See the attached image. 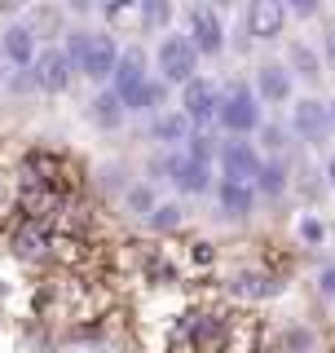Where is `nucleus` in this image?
Masks as SVG:
<instances>
[{
    "instance_id": "6e6552de",
    "label": "nucleus",
    "mask_w": 335,
    "mask_h": 353,
    "mask_svg": "<svg viewBox=\"0 0 335 353\" xmlns=\"http://www.w3.org/2000/svg\"><path fill=\"white\" fill-rule=\"evenodd\" d=\"M221 93H225V88H216V80H207V75L190 80V84L181 88V115H185L194 128H203V124H216Z\"/></svg>"
},
{
    "instance_id": "20e7f679",
    "label": "nucleus",
    "mask_w": 335,
    "mask_h": 353,
    "mask_svg": "<svg viewBox=\"0 0 335 353\" xmlns=\"http://www.w3.org/2000/svg\"><path fill=\"white\" fill-rule=\"evenodd\" d=\"M0 53H5V66L14 71V84L22 75L31 80V66L40 58V31L31 27V22H9V27L0 31Z\"/></svg>"
},
{
    "instance_id": "1a4fd4ad",
    "label": "nucleus",
    "mask_w": 335,
    "mask_h": 353,
    "mask_svg": "<svg viewBox=\"0 0 335 353\" xmlns=\"http://www.w3.org/2000/svg\"><path fill=\"white\" fill-rule=\"evenodd\" d=\"M71 75H75V62H71V53H66V44L40 49L36 66H31V84H36L40 93H62V88L71 84Z\"/></svg>"
},
{
    "instance_id": "aec40b11",
    "label": "nucleus",
    "mask_w": 335,
    "mask_h": 353,
    "mask_svg": "<svg viewBox=\"0 0 335 353\" xmlns=\"http://www.w3.org/2000/svg\"><path fill=\"white\" fill-rule=\"evenodd\" d=\"M216 150H221V141L216 137H207V132H190V141H185V159H199V163H216Z\"/></svg>"
},
{
    "instance_id": "7c9ffc66",
    "label": "nucleus",
    "mask_w": 335,
    "mask_h": 353,
    "mask_svg": "<svg viewBox=\"0 0 335 353\" xmlns=\"http://www.w3.org/2000/svg\"><path fill=\"white\" fill-rule=\"evenodd\" d=\"M327 106H331V119H335V97H331V102H327Z\"/></svg>"
},
{
    "instance_id": "4be33fe9",
    "label": "nucleus",
    "mask_w": 335,
    "mask_h": 353,
    "mask_svg": "<svg viewBox=\"0 0 335 353\" xmlns=\"http://www.w3.org/2000/svg\"><path fill=\"white\" fill-rule=\"evenodd\" d=\"M150 230H176L181 225V203H154V212L146 216Z\"/></svg>"
},
{
    "instance_id": "2eb2a0df",
    "label": "nucleus",
    "mask_w": 335,
    "mask_h": 353,
    "mask_svg": "<svg viewBox=\"0 0 335 353\" xmlns=\"http://www.w3.org/2000/svg\"><path fill=\"white\" fill-rule=\"evenodd\" d=\"M88 119H93L97 128H119L128 119V106L119 102L115 88H102V93H93V102H88Z\"/></svg>"
},
{
    "instance_id": "f257e3e1",
    "label": "nucleus",
    "mask_w": 335,
    "mask_h": 353,
    "mask_svg": "<svg viewBox=\"0 0 335 353\" xmlns=\"http://www.w3.org/2000/svg\"><path fill=\"white\" fill-rule=\"evenodd\" d=\"M66 53H71V62H75V75H84V80H110L124 49L115 44L110 31H71Z\"/></svg>"
},
{
    "instance_id": "423d86ee",
    "label": "nucleus",
    "mask_w": 335,
    "mask_h": 353,
    "mask_svg": "<svg viewBox=\"0 0 335 353\" xmlns=\"http://www.w3.org/2000/svg\"><path fill=\"white\" fill-rule=\"evenodd\" d=\"M216 163H221V176L225 181H243V185H256V176L265 168V154L243 137H225L216 150Z\"/></svg>"
},
{
    "instance_id": "a878e982",
    "label": "nucleus",
    "mask_w": 335,
    "mask_h": 353,
    "mask_svg": "<svg viewBox=\"0 0 335 353\" xmlns=\"http://www.w3.org/2000/svg\"><path fill=\"white\" fill-rule=\"evenodd\" d=\"M283 137H287V132H283V128H278V124H265V128H261V141H265V150H270V154H274V159H278V150H283V146H287V141H283Z\"/></svg>"
},
{
    "instance_id": "39448f33",
    "label": "nucleus",
    "mask_w": 335,
    "mask_h": 353,
    "mask_svg": "<svg viewBox=\"0 0 335 353\" xmlns=\"http://www.w3.org/2000/svg\"><path fill=\"white\" fill-rule=\"evenodd\" d=\"M185 36L199 49V58H216L225 49V18L212 5H190L185 9Z\"/></svg>"
},
{
    "instance_id": "c756f323",
    "label": "nucleus",
    "mask_w": 335,
    "mask_h": 353,
    "mask_svg": "<svg viewBox=\"0 0 335 353\" xmlns=\"http://www.w3.org/2000/svg\"><path fill=\"white\" fill-rule=\"evenodd\" d=\"M327 181L335 185V150H331V159H327Z\"/></svg>"
},
{
    "instance_id": "412c9836",
    "label": "nucleus",
    "mask_w": 335,
    "mask_h": 353,
    "mask_svg": "<svg viewBox=\"0 0 335 353\" xmlns=\"http://www.w3.org/2000/svg\"><path fill=\"white\" fill-rule=\"evenodd\" d=\"M137 18H141V27H146V31H159V36H163V27L172 22V5H159V0H150V5L137 9Z\"/></svg>"
},
{
    "instance_id": "6ab92c4d",
    "label": "nucleus",
    "mask_w": 335,
    "mask_h": 353,
    "mask_svg": "<svg viewBox=\"0 0 335 353\" xmlns=\"http://www.w3.org/2000/svg\"><path fill=\"white\" fill-rule=\"evenodd\" d=\"M283 190H287V163H283V159H265L261 176H256V194H265V199H278Z\"/></svg>"
},
{
    "instance_id": "f3484780",
    "label": "nucleus",
    "mask_w": 335,
    "mask_h": 353,
    "mask_svg": "<svg viewBox=\"0 0 335 353\" xmlns=\"http://www.w3.org/2000/svg\"><path fill=\"white\" fill-rule=\"evenodd\" d=\"M230 292L243 296V301H265V296H278V283L261 270H243V274L230 279Z\"/></svg>"
},
{
    "instance_id": "a211bd4d",
    "label": "nucleus",
    "mask_w": 335,
    "mask_h": 353,
    "mask_svg": "<svg viewBox=\"0 0 335 353\" xmlns=\"http://www.w3.org/2000/svg\"><path fill=\"white\" fill-rule=\"evenodd\" d=\"M287 71L300 75V80H318V75H322V53L309 49L305 40H292V44H287Z\"/></svg>"
},
{
    "instance_id": "b1692460",
    "label": "nucleus",
    "mask_w": 335,
    "mask_h": 353,
    "mask_svg": "<svg viewBox=\"0 0 335 353\" xmlns=\"http://www.w3.org/2000/svg\"><path fill=\"white\" fill-rule=\"evenodd\" d=\"M128 208L137 216H150L154 212V194H150V185H128Z\"/></svg>"
},
{
    "instance_id": "393cba45",
    "label": "nucleus",
    "mask_w": 335,
    "mask_h": 353,
    "mask_svg": "<svg viewBox=\"0 0 335 353\" xmlns=\"http://www.w3.org/2000/svg\"><path fill=\"white\" fill-rule=\"evenodd\" d=\"M300 239H305V243H314V248H318V243L327 239V225H322V221H318L314 212H305V216H300Z\"/></svg>"
},
{
    "instance_id": "f03ea898",
    "label": "nucleus",
    "mask_w": 335,
    "mask_h": 353,
    "mask_svg": "<svg viewBox=\"0 0 335 353\" xmlns=\"http://www.w3.org/2000/svg\"><path fill=\"white\" fill-rule=\"evenodd\" d=\"M216 124L230 132V137H247V132L265 128V106L256 97L252 84H230L221 93V110H216Z\"/></svg>"
},
{
    "instance_id": "5701e85b",
    "label": "nucleus",
    "mask_w": 335,
    "mask_h": 353,
    "mask_svg": "<svg viewBox=\"0 0 335 353\" xmlns=\"http://www.w3.org/2000/svg\"><path fill=\"white\" fill-rule=\"evenodd\" d=\"M40 248H44V230L40 225L18 230V239H14V252H18V256H40Z\"/></svg>"
},
{
    "instance_id": "dca6fc26",
    "label": "nucleus",
    "mask_w": 335,
    "mask_h": 353,
    "mask_svg": "<svg viewBox=\"0 0 335 353\" xmlns=\"http://www.w3.org/2000/svg\"><path fill=\"white\" fill-rule=\"evenodd\" d=\"M190 132H194V124L181 115V106H176V110H163V115L150 119V137L163 141V146H181V141H190Z\"/></svg>"
},
{
    "instance_id": "c85d7f7f",
    "label": "nucleus",
    "mask_w": 335,
    "mask_h": 353,
    "mask_svg": "<svg viewBox=\"0 0 335 353\" xmlns=\"http://www.w3.org/2000/svg\"><path fill=\"white\" fill-rule=\"evenodd\" d=\"M287 14H296V18H314V14H318V5H314V0H296V5H287Z\"/></svg>"
},
{
    "instance_id": "0eeeda50",
    "label": "nucleus",
    "mask_w": 335,
    "mask_h": 353,
    "mask_svg": "<svg viewBox=\"0 0 335 353\" xmlns=\"http://www.w3.org/2000/svg\"><path fill=\"white\" fill-rule=\"evenodd\" d=\"M292 132L305 141V146H327L331 132H335L331 106L318 102V97H300V102H292Z\"/></svg>"
},
{
    "instance_id": "f8f14e48",
    "label": "nucleus",
    "mask_w": 335,
    "mask_h": 353,
    "mask_svg": "<svg viewBox=\"0 0 335 353\" xmlns=\"http://www.w3.org/2000/svg\"><path fill=\"white\" fill-rule=\"evenodd\" d=\"M150 80H154V75L146 66V53H141V49H124V53H119V66H115V75H110V88L119 93V102L137 97Z\"/></svg>"
},
{
    "instance_id": "4468645a",
    "label": "nucleus",
    "mask_w": 335,
    "mask_h": 353,
    "mask_svg": "<svg viewBox=\"0 0 335 353\" xmlns=\"http://www.w3.org/2000/svg\"><path fill=\"white\" fill-rule=\"evenodd\" d=\"M216 203L225 216H252L256 208V185H243V181H216Z\"/></svg>"
},
{
    "instance_id": "cd10ccee",
    "label": "nucleus",
    "mask_w": 335,
    "mask_h": 353,
    "mask_svg": "<svg viewBox=\"0 0 335 353\" xmlns=\"http://www.w3.org/2000/svg\"><path fill=\"white\" fill-rule=\"evenodd\" d=\"M318 292L327 296V301H335V265H327V270L318 274Z\"/></svg>"
},
{
    "instance_id": "bb28decb",
    "label": "nucleus",
    "mask_w": 335,
    "mask_h": 353,
    "mask_svg": "<svg viewBox=\"0 0 335 353\" xmlns=\"http://www.w3.org/2000/svg\"><path fill=\"white\" fill-rule=\"evenodd\" d=\"M322 62H327L331 71H335V22H331L327 31H322Z\"/></svg>"
},
{
    "instance_id": "9d476101",
    "label": "nucleus",
    "mask_w": 335,
    "mask_h": 353,
    "mask_svg": "<svg viewBox=\"0 0 335 353\" xmlns=\"http://www.w3.org/2000/svg\"><path fill=\"white\" fill-rule=\"evenodd\" d=\"M292 93H296V75L287 71V62L256 66V97H261V106H287Z\"/></svg>"
},
{
    "instance_id": "9b49d317",
    "label": "nucleus",
    "mask_w": 335,
    "mask_h": 353,
    "mask_svg": "<svg viewBox=\"0 0 335 353\" xmlns=\"http://www.w3.org/2000/svg\"><path fill=\"white\" fill-rule=\"evenodd\" d=\"M287 18H292V14H287L283 0H252L247 14H243L252 40H278L287 31Z\"/></svg>"
},
{
    "instance_id": "7ed1b4c3",
    "label": "nucleus",
    "mask_w": 335,
    "mask_h": 353,
    "mask_svg": "<svg viewBox=\"0 0 335 353\" xmlns=\"http://www.w3.org/2000/svg\"><path fill=\"white\" fill-rule=\"evenodd\" d=\"M154 66H159V80L163 84H190L199 80V49L190 44L185 31H163L159 49H154Z\"/></svg>"
},
{
    "instance_id": "ddd939ff",
    "label": "nucleus",
    "mask_w": 335,
    "mask_h": 353,
    "mask_svg": "<svg viewBox=\"0 0 335 353\" xmlns=\"http://www.w3.org/2000/svg\"><path fill=\"white\" fill-rule=\"evenodd\" d=\"M172 185L181 194H207L212 190V163L185 159V150L176 154V168H172Z\"/></svg>"
}]
</instances>
